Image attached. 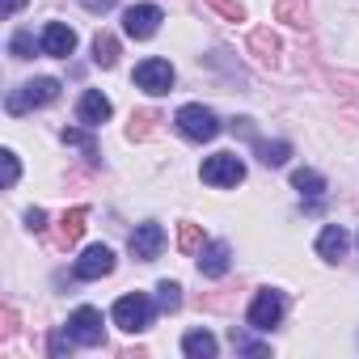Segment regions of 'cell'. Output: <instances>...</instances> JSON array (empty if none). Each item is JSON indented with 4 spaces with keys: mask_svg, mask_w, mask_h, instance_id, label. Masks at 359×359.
Returning a JSON list of instances; mask_svg holds the SVG:
<instances>
[{
    "mask_svg": "<svg viewBox=\"0 0 359 359\" xmlns=\"http://www.w3.org/2000/svg\"><path fill=\"white\" fill-rule=\"evenodd\" d=\"M60 81L55 76H34V81H26V85H18V89H9V97H5V110L13 114V118H22V114H30V110H43V106H51L55 97H60Z\"/></svg>",
    "mask_w": 359,
    "mask_h": 359,
    "instance_id": "1",
    "label": "cell"
},
{
    "mask_svg": "<svg viewBox=\"0 0 359 359\" xmlns=\"http://www.w3.org/2000/svg\"><path fill=\"white\" fill-rule=\"evenodd\" d=\"M156 309H161V304H156L152 296H144V292H127V296L114 300L110 317H114L118 330H127V334H144V330L156 321Z\"/></svg>",
    "mask_w": 359,
    "mask_h": 359,
    "instance_id": "2",
    "label": "cell"
},
{
    "mask_svg": "<svg viewBox=\"0 0 359 359\" xmlns=\"http://www.w3.org/2000/svg\"><path fill=\"white\" fill-rule=\"evenodd\" d=\"M173 123H177V131H182L187 140H195V144H208V140H216L224 131L220 114L212 106H203V102H187L182 110L173 114Z\"/></svg>",
    "mask_w": 359,
    "mask_h": 359,
    "instance_id": "3",
    "label": "cell"
},
{
    "mask_svg": "<svg viewBox=\"0 0 359 359\" xmlns=\"http://www.w3.org/2000/svg\"><path fill=\"white\" fill-rule=\"evenodd\" d=\"M283 313H287V296H283L279 287H258V292H254V300H250L245 321H250V330L271 334V330L283 321Z\"/></svg>",
    "mask_w": 359,
    "mask_h": 359,
    "instance_id": "4",
    "label": "cell"
},
{
    "mask_svg": "<svg viewBox=\"0 0 359 359\" xmlns=\"http://www.w3.org/2000/svg\"><path fill=\"white\" fill-rule=\"evenodd\" d=\"M199 177H203L208 187H216V191H233V187L245 182V161L237 152H212L199 165Z\"/></svg>",
    "mask_w": 359,
    "mask_h": 359,
    "instance_id": "5",
    "label": "cell"
},
{
    "mask_svg": "<svg viewBox=\"0 0 359 359\" xmlns=\"http://www.w3.org/2000/svg\"><path fill=\"white\" fill-rule=\"evenodd\" d=\"M131 81H135V89H144V93L161 97V93H169V89H173L177 72H173V64H169V60H161V55H148V60H140V64H135Z\"/></svg>",
    "mask_w": 359,
    "mask_h": 359,
    "instance_id": "6",
    "label": "cell"
},
{
    "mask_svg": "<svg viewBox=\"0 0 359 359\" xmlns=\"http://www.w3.org/2000/svg\"><path fill=\"white\" fill-rule=\"evenodd\" d=\"M64 330H68V338L76 346H102V338H106V321H102V313L93 304H81L76 313H68Z\"/></svg>",
    "mask_w": 359,
    "mask_h": 359,
    "instance_id": "7",
    "label": "cell"
},
{
    "mask_svg": "<svg viewBox=\"0 0 359 359\" xmlns=\"http://www.w3.org/2000/svg\"><path fill=\"white\" fill-rule=\"evenodd\" d=\"M161 22H165L161 5H131V9H123V34L135 39V43L152 39V34L161 30Z\"/></svg>",
    "mask_w": 359,
    "mask_h": 359,
    "instance_id": "8",
    "label": "cell"
},
{
    "mask_svg": "<svg viewBox=\"0 0 359 359\" xmlns=\"http://www.w3.org/2000/svg\"><path fill=\"white\" fill-rule=\"evenodd\" d=\"M131 258L135 262H152V258H161V250H165V229L156 224V220H144V224H135V233H131Z\"/></svg>",
    "mask_w": 359,
    "mask_h": 359,
    "instance_id": "9",
    "label": "cell"
},
{
    "mask_svg": "<svg viewBox=\"0 0 359 359\" xmlns=\"http://www.w3.org/2000/svg\"><path fill=\"white\" fill-rule=\"evenodd\" d=\"M110 271H114V250H110V245H89V250L76 258V266H72V275H76L81 283L106 279Z\"/></svg>",
    "mask_w": 359,
    "mask_h": 359,
    "instance_id": "10",
    "label": "cell"
},
{
    "mask_svg": "<svg viewBox=\"0 0 359 359\" xmlns=\"http://www.w3.org/2000/svg\"><path fill=\"white\" fill-rule=\"evenodd\" d=\"M39 43H43V55H51V60H68V55L76 51V30L64 26V22H47V26L39 30Z\"/></svg>",
    "mask_w": 359,
    "mask_h": 359,
    "instance_id": "11",
    "label": "cell"
},
{
    "mask_svg": "<svg viewBox=\"0 0 359 359\" xmlns=\"http://www.w3.org/2000/svg\"><path fill=\"white\" fill-rule=\"evenodd\" d=\"M110 114H114V106H110V97H106L102 89H85V93L76 97V123H81V127H93V131H97Z\"/></svg>",
    "mask_w": 359,
    "mask_h": 359,
    "instance_id": "12",
    "label": "cell"
},
{
    "mask_svg": "<svg viewBox=\"0 0 359 359\" xmlns=\"http://www.w3.org/2000/svg\"><path fill=\"white\" fill-rule=\"evenodd\" d=\"M237 127L250 135V144H254V152H258V161H262V165H271V169L287 165V156H292V144H287V140H262V135L250 127V118H237Z\"/></svg>",
    "mask_w": 359,
    "mask_h": 359,
    "instance_id": "13",
    "label": "cell"
},
{
    "mask_svg": "<svg viewBox=\"0 0 359 359\" xmlns=\"http://www.w3.org/2000/svg\"><path fill=\"white\" fill-rule=\"evenodd\" d=\"M229 266H233V245L229 241H208L199 250V275L203 279H224Z\"/></svg>",
    "mask_w": 359,
    "mask_h": 359,
    "instance_id": "14",
    "label": "cell"
},
{
    "mask_svg": "<svg viewBox=\"0 0 359 359\" xmlns=\"http://www.w3.org/2000/svg\"><path fill=\"white\" fill-rule=\"evenodd\" d=\"M346 245H351V237H346L342 224H325V229L317 233V258H321V262H338V258L346 254Z\"/></svg>",
    "mask_w": 359,
    "mask_h": 359,
    "instance_id": "15",
    "label": "cell"
},
{
    "mask_svg": "<svg viewBox=\"0 0 359 359\" xmlns=\"http://www.w3.org/2000/svg\"><path fill=\"white\" fill-rule=\"evenodd\" d=\"M292 187L300 191V199H309V208H317L325 199V177L317 169H296L292 173Z\"/></svg>",
    "mask_w": 359,
    "mask_h": 359,
    "instance_id": "16",
    "label": "cell"
},
{
    "mask_svg": "<svg viewBox=\"0 0 359 359\" xmlns=\"http://www.w3.org/2000/svg\"><path fill=\"white\" fill-rule=\"evenodd\" d=\"M182 355H187V359H216V355H220V342H216V334H208V330H191V334L182 338Z\"/></svg>",
    "mask_w": 359,
    "mask_h": 359,
    "instance_id": "17",
    "label": "cell"
},
{
    "mask_svg": "<svg viewBox=\"0 0 359 359\" xmlns=\"http://www.w3.org/2000/svg\"><path fill=\"white\" fill-rule=\"evenodd\" d=\"M93 64H97V68H114V64H118V43H114L110 34H97V39H93Z\"/></svg>",
    "mask_w": 359,
    "mask_h": 359,
    "instance_id": "18",
    "label": "cell"
},
{
    "mask_svg": "<svg viewBox=\"0 0 359 359\" xmlns=\"http://www.w3.org/2000/svg\"><path fill=\"white\" fill-rule=\"evenodd\" d=\"M34 51H43V43H39L30 30H18V34L9 39V55H13V60H30Z\"/></svg>",
    "mask_w": 359,
    "mask_h": 359,
    "instance_id": "19",
    "label": "cell"
},
{
    "mask_svg": "<svg viewBox=\"0 0 359 359\" xmlns=\"http://www.w3.org/2000/svg\"><path fill=\"white\" fill-rule=\"evenodd\" d=\"M156 304H161V313L182 309V287H177L173 279H161V283H156Z\"/></svg>",
    "mask_w": 359,
    "mask_h": 359,
    "instance_id": "20",
    "label": "cell"
},
{
    "mask_svg": "<svg viewBox=\"0 0 359 359\" xmlns=\"http://www.w3.org/2000/svg\"><path fill=\"white\" fill-rule=\"evenodd\" d=\"M89 131H93V127H85V131H81V127H64V144H76V148H85L89 161H97V144H93Z\"/></svg>",
    "mask_w": 359,
    "mask_h": 359,
    "instance_id": "21",
    "label": "cell"
},
{
    "mask_svg": "<svg viewBox=\"0 0 359 359\" xmlns=\"http://www.w3.org/2000/svg\"><path fill=\"white\" fill-rule=\"evenodd\" d=\"M0 161H5V187H18V177H22L18 152H13V148H5V152H0Z\"/></svg>",
    "mask_w": 359,
    "mask_h": 359,
    "instance_id": "22",
    "label": "cell"
},
{
    "mask_svg": "<svg viewBox=\"0 0 359 359\" xmlns=\"http://www.w3.org/2000/svg\"><path fill=\"white\" fill-rule=\"evenodd\" d=\"M81 220H85V208H76L72 216H64V241H76V233H81Z\"/></svg>",
    "mask_w": 359,
    "mask_h": 359,
    "instance_id": "23",
    "label": "cell"
},
{
    "mask_svg": "<svg viewBox=\"0 0 359 359\" xmlns=\"http://www.w3.org/2000/svg\"><path fill=\"white\" fill-rule=\"evenodd\" d=\"M233 346H237V351H245V355H266V346H262V342H254V338H245V334H237V330H233Z\"/></svg>",
    "mask_w": 359,
    "mask_h": 359,
    "instance_id": "24",
    "label": "cell"
},
{
    "mask_svg": "<svg viewBox=\"0 0 359 359\" xmlns=\"http://www.w3.org/2000/svg\"><path fill=\"white\" fill-rule=\"evenodd\" d=\"M26 229H30V233H43V229H47V212H43V208H30V212H26Z\"/></svg>",
    "mask_w": 359,
    "mask_h": 359,
    "instance_id": "25",
    "label": "cell"
},
{
    "mask_svg": "<svg viewBox=\"0 0 359 359\" xmlns=\"http://www.w3.org/2000/svg\"><path fill=\"white\" fill-rule=\"evenodd\" d=\"M81 5H85L89 13H110V9L118 5V0H81Z\"/></svg>",
    "mask_w": 359,
    "mask_h": 359,
    "instance_id": "26",
    "label": "cell"
},
{
    "mask_svg": "<svg viewBox=\"0 0 359 359\" xmlns=\"http://www.w3.org/2000/svg\"><path fill=\"white\" fill-rule=\"evenodd\" d=\"M22 5H26V0H9V5H5V13H9V18H13V13H18V9H22Z\"/></svg>",
    "mask_w": 359,
    "mask_h": 359,
    "instance_id": "27",
    "label": "cell"
},
{
    "mask_svg": "<svg viewBox=\"0 0 359 359\" xmlns=\"http://www.w3.org/2000/svg\"><path fill=\"white\" fill-rule=\"evenodd\" d=\"M355 245H359V237H355Z\"/></svg>",
    "mask_w": 359,
    "mask_h": 359,
    "instance_id": "28",
    "label": "cell"
}]
</instances>
